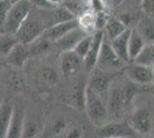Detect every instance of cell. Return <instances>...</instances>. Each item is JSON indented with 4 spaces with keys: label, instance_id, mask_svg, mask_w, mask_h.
Masks as SVG:
<instances>
[{
    "label": "cell",
    "instance_id": "cb8c5ba5",
    "mask_svg": "<svg viewBox=\"0 0 154 138\" xmlns=\"http://www.w3.org/2000/svg\"><path fill=\"white\" fill-rule=\"evenodd\" d=\"M145 41L141 38L139 32L137 31L135 26L131 28L130 31V36H129V58H130V62H132L139 55V53L143 51V48L145 47Z\"/></svg>",
    "mask_w": 154,
    "mask_h": 138
},
{
    "label": "cell",
    "instance_id": "6da1fadb",
    "mask_svg": "<svg viewBox=\"0 0 154 138\" xmlns=\"http://www.w3.org/2000/svg\"><path fill=\"white\" fill-rule=\"evenodd\" d=\"M137 87L134 82H120L114 79L109 87L107 94V106H108L110 120H122L129 106L137 96Z\"/></svg>",
    "mask_w": 154,
    "mask_h": 138
},
{
    "label": "cell",
    "instance_id": "ab89813d",
    "mask_svg": "<svg viewBox=\"0 0 154 138\" xmlns=\"http://www.w3.org/2000/svg\"><path fill=\"white\" fill-rule=\"evenodd\" d=\"M48 1L51 2L52 5L58 6V5H61V4H62V1H63V0H48Z\"/></svg>",
    "mask_w": 154,
    "mask_h": 138
},
{
    "label": "cell",
    "instance_id": "d6986e66",
    "mask_svg": "<svg viewBox=\"0 0 154 138\" xmlns=\"http://www.w3.org/2000/svg\"><path fill=\"white\" fill-rule=\"evenodd\" d=\"M130 31L131 28H128L124 32H122L120 36H117L116 38L113 40H109L110 45L113 47V50L115 51V53L121 58V59L125 62L129 63L130 62V58H129V36H130Z\"/></svg>",
    "mask_w": 154,
    "mask_h": 138
},
{
    "label": "cell",
    "instance_id": "8d00e7d4",
    "mask_svg": "<svg viewBox=\"0 0 154 138\" xmlns=\"http://www.w3.org/2000/svg\"><path fill=\"white\" fill-rule=\"evenodd\" d=\"M141 1H143V0H124V2H128V5L130 7H139V8H140ZM124 2H123V4H124Z\"/></svg>",
    "mask_w": 154,
    "mask_h": 138
},
{
    "label": "cell",
    "instance_id": "30bf717a",
    "mask_svg": "<svg viewBox=\"0 0 154 138\" xmlns=\"http://www.w3.org/2000/svg\"><path fill=\"white\" fill-rule=\"evenodd\" d=\"M82 67L84 68L83 59L74 50L60 53V72L64 77L76 74Z\"/></svg>",
    "mask_w": 154,
    "mask_h": 138
},
{
    "label": "cell",
    "instance_id": "277c9868",
    "mask_svg": "<svg viewBox=\"0 0 154 138\" xmlns=\"http://www.w3.org/2000/svg\"><path fill=\"white\" fill-rule=\"evenodd\" d=\"M33 5L30 2V0H20L15 4H12L7 16L5 32L16 35L19 28L28 17V15L31 13Z\"/></svg>",
    "mask_w": 154,
    "mask_h": 138
},
{
    "label": "cell",
    "instance_id": "7c38bea8",
    "mask_svg": "<svg viewBox=\"0 0 154 138\" xmlns=\"http://www.w3.org/2000/svg\"><path fill=\"white\" fill-rule=\"evenodd\" d=\"M103 38H105L103 30H97V31H94L90 50H89L88 54L85 55V58L83 59L84 69L88 72H90L97 66V62H98V58H99V53H100V48H101V45H103Z\"/></svg>",
    "mask_w": 154,
    "mask_h": 138
},
{
    "label": "cell",
    "instance_id": "52a82bcc",
    "mask_svg": "<svg viewBox=\"0 0 154 138\" xmlns=\"http://www.w3.org/2000/svg\"><path fill=\"white\" fill-rule=\"evenodd\" d=\"M99 136L105 138H130L138 137L139 135L130 122L121 121V120H113L103 127H100Z\"/></svg>",
    "mask_w": 154,
    "mask_h": 138
},
{
    "label": "cell",
    "instance_id": "d590c367",
    "mask_svg": "<svg viewBox=\"0 0 154 138\" xmlns=\"http://www.w3.org/2000/svg\"><path fill=\"white\" fill-rule=\"evenodd\" d=\"M66 136L67 137H81V131L77 129L76 127H74L70 131H68V133Z\"/></svg>",
    "mask_w": 154,
    "mask_h": 138
},
{
    "label": "cell",
    "instance_id": "9c48e42d",
    "mask_svg": "<svg viewBox=\"0 0 154 138\" xmlns=\"http://www.w3.org/2000/svg\"><path fill=\"white\" fill-rule=\"evenodd\" d=\"M125 65L127 63L116 54L112 45H110L109 40L105 37L101 48H100L97 66L103 68V69H107V70H110V72H116L119 69H123Z\"/></svg>",
    "mask_w": 154,
    "mask_h": 138
},
{
    "label": "cell",
    "instance_id": "4fadbf2b",
    "mask_svg": "<svg viewBox=\"0 0 154 138\" xmlns=\"http://www.w3.org/2000/svg\"><path fill=\"white\" fill-rule=\"evenodd\" d=\"M88 79L77 81L71 84L68 91V103L71 107L78 111H85V96H86Z\"/></svg>",
    "mask_w": 154,
    "mask_h": 138
},
{
    "label": "cell",
    "instance_id": "d6a6232c",
    "mask_svg": "<svg viewBox=\"0 0 154 138\" xmlns=\"http://www.w3.org/2000/svg\"><path fill=\"white\" fill-rule=\"evenodd\" d=\"M90 8L94 13H103L107 9V2L105 0H90L89 1Z\"/></svg>",
    "mask_w": 154,
    "mask_h": 138
},
{
    "label": "cell",
    "instance_id": "f35d334b",
    "mask_svg": "<svg viewBox=\"0 0 154 138\" xmlns=\"http://www.w3.org/2000/svg\"><path fill=\"white\" fill-rule=\"evenodd\" d=\"M123 2H124V0H113V1H112V5L114 7H119V6H121Z\"/></svg>",
    "mask_w": 154,
    "mask_h": 138
},
{
    "label": "cell",
    "instance_id": "ee69618b",
    "mask_svg": "<svg viewBox=\"0 0 154 138\" xmlns=\"http://www.w3.org/2000/svg\"><path fill=\"white\" fill-rule=\"evenodd\" d=\"M151 67H152V72H153V76H154V65L153 66H151Z\"/></svg>",
    "mask_w": 154,
    "mask_h": 138
},
{
    "label": "cell",
    "instance_id": "d4e9b609",
    "mask_svg": "<svg viewBox=\"0 0 154 138\" xmlns=\"http://www.w3.org/2000/svg\"><path fill=\"white\" fill-rule=\"evenodd\" d=\"M78 23L79 26L84 29L85 31L89 33H93L96 30V13L92 9H88L85 11L83 14H81L78 17Z\"/></svg>",
    "mask_w": 154,
    "mask_h": 138
},
{
    "label": "cell",
    "instance_id": "44dd1931",
    "mask_svg": "<svg viewBox=\"0 0 154 138\" xmlns=\"http://www.w3.org/2000/svg\"><path fill=\"white\" fill-rule=\"evenodd\" d=\"M36 77L40 85L46 87H53L58 84L59 74L58 72L51 66H42L38 68L36 72Z\"/></svg>",
    "mask_w": 154,
    "mask_h": 138
},
{
    "label": "cell",
    "instance_id": "1f68e13d",
    "mask_svg": "<svg viewBox=\"0 0 154 138\" xmlns=\"http://www.w3.org/2000/svg\"><path fill=\"white\" fill-rule=\"evenodd\" d=\"M67 129V122L64 118H57L52 125L48 128L47 130V136H51V137H55L59 136L60 133H63Z\"/></svg>",
    "mask_w": 154,
    "mask_h": 138
},
{
    "label": "cell",
    "instance_id": "bcb514c9",
    "mask_svg": "<svg viewBox=\"0 0 154 138\" xmlns=\"http://www.w3.org/2000/svg\"><path fill=\"white\" fill-rule=\"evenodd\" d=\"M88 1H90V0H88Z\"/></svg>",
    "mask_w": 154,
    "mask_h": 138
},
{
    "label": "cell",
    "instance_id": "74e56055",
    "mask_svg": "<svg viewBox=\"0 0 154 138\" xmlns=\"http://www.w3.org/2000/svg\"><path fill=\"white\" fill-rule=\"evenodd\" d=\"M5 66H7L6 58H5V55L0 54V72L5 70Z\"/></svg>",
    "mask_w": 154,
    "mask_h": 138
},
{
    "label": "cell",
    "instance_id": "7402d4cb",
    "mask_svg": "<svg viewBox=\"0 0 154 138\" xmlns=\"http://www.w3.org/2000/svg\"><path fill=\"white\" fill-rule=\"evenodd\" d=\"M128 29V26L120 20L119 16H109L103 28L105 37L108 40H113Z\"/></svg>",
    "mask_w": 154,
    "mask_h": 138
},
{
    "label": "cell",
    "instance_id": "8fae6325",
    "mask_svg": "<svg viewBox=\"0 0 154 138\" xmlns=\"http://www.w3.org/2000/svg\"><path fill=\"white\" fill-rule=\"evenodd\" d=\"M86 35H89L88 31H85L81 26H77L75 29L68 31L62 37H60L58 40H55L54 41V48H55V51H59L60 53L64 52V51L74 50V47L83 39Z\"/></svg>",
    "mask_w": 154,
    "mask_h": 138
},
{
    "label": "cell",
    "instance_id": "5b68a950",
    "mask_svg": "<svg viewBox=\"0 0 154 138\" xmlns=\"http://www.w3.org/2000/svg\"><path fill=\"white\" fill-rule=\"evenodd\" d=\"M114 79H115L114 72L96 66L90 72V76L88 79V86L107 100L109 87Z\"/></svg>",
    "mask_w": 154,
    "mask_h": 138
},
{
    "label": "cell",
    "instance_id": "f6af8a7d",
    "mask_svg": "<svg viewBox=\"0 0 154 138\" xmlns=\"http://www.w3.org/2000/svg\"><path fill=\"white\" fill-rule=\"evenodd\" d=\"M105 1H106V2H110V4H112V1H113V0H105Z\"/></svg>",
    "mask_w": 154,
    "mask_h": 138
},
{
    "label": "cell",
    "instance_id": "ffe728a7",
    "mask_svg": "<svg viewBox=\"0 0 154 138\" xmlns=\"http://www.w3.org/2000/svg\"><path fill=\"white\" fill-rule=\"evenodd\" d=\"M135 28L139 32L146 45L154 44V17L144 14V16L139 17Z\"/></svg>",
    "mask_w": 154,
    "mask_h": 138
},
{
    "label": "cell",
    "instance_id": "484cf974",
    "mask_svg": "<svg viewBox=\"0 0 154 138\" xmlns=\"http://www.w3.org/2000/svg\"><path fill=\"white\" fill-rule=\"evenodd\" d=\"M52 16H53V21L54 24L59 23V22H66V21H70L76 19L75 14L71 11H69L64 5H58L54 8H52Z\"/></svg>",
    "mask_w": 154,
    "mask_h": 138
},
{
    "label": "cell",
    "instance_id": "5bb4252c",
    "mask_svg": "<svg viewBox=\"0 0 154 138\" xmlns=\"http://www.w3.org/2000/svg\"><path fill=\"white\" fill-rule=\"evenodd\" d=\"M7 66L14 67V68H23L26 62L30 58V52L28 45L17 41L15 45L11 48V51L5 55Z\"/></svg>",
    "mask_w": 154,
    "mask_h": 138
},
{
    "label": "cell",
    "instance_id": "7a4b0ae2",
    "mask_svg": "<svg viewBox=\"0 0 154 138\" xmlns=\"http://www.w3.org/2000/svg\"><path fill=\"white\" fill-rule=\"evenodd\" d=\"M42 12H43L42 8L33 7L31 13L28 15V17L21 24L15 35L19 41L28 45L32 40L39 37L47 28L54 24L52 9H47V13L44 14H42Z\"/></svg>",
    "mask_w": 154,
    "mask_h": 138
},
{
    "label": "cell",
    "instance_id": "ac0fdd59",
    "mask_svg": "<svg viewBox=\"0 0 154 138\" xmlns=\"http://www.w3.org/2000/svg\"><path fill=\"white\" fill-rule=\"evenodd\" d=\"M77 26H79V23H78V19H74V20L70 21H66V22H59V23H55L51 26L50 28H47L45 31H44V35L47 36L48 38L53 41L58 40L60 37H62L63 35L70 31L72 29H75Z\"/></svg>",
    "mask_w": 154,
    "mask_h": 138
},
{
    "label": "cell",
    "instance_id": "7bdbcfd3",
    "mask_svg": "<svg viewBox=\"0 0 154 138\" xmlns=\"http://www.w3.org/2000/svg\"><path fill=\"white\" fill-rule=\"evenodd\" d=\"M12 4H15V2H17V1H20V0H9Z\"/></svg>",
    "mask_w": 154,
    "mask_h": 138
},
{
    "label": "cell",
    "instance_id": "f546056e",
    "mask_svg": "<svg viewBox=\"0 0 154 138\" xmlns=\"http://www.w3.org/2000/svg\"><path fill=\"white\" fill-rule=\"evenodd\" d=\"M11 7H12V2L9 0H0V33H5L7 16Z\"/></svg>",
    "mask_w": 154,
    "mask_h": 138
},
{
    "label": "cell",
    "instance_id": "f1b7e54d",
    "mask_svg": "<svg viewBox=\"0 0 154 138\" xmlns=\"http://www.w3.org/2000/svg\"><path fill=\"white\" fill-rule=\"evenodd\" d=\"M93 33H89V35H86L83 39L81 40V41H79V43L74 47L75 53H77L82 59L85 58V55L88 54L89 50H90L91 43H92V39H93Z\"/></svg>",
    "mask_w": 154,
    "mask_h": 138
},
{
    "label": "cell",
    "instance_id": "8992f818",
    "mask_svg": "<svg viewBox=\"0 0 154 138\" xmlns=\"http://www.w3.org/2000/svg\"><path fill=\"white\" fill-rule=\"evenodd\" d=\"M130 123L135 128L139 136H147L153 131L154 115L151 107L147 105H139L131 114Z\"/></svg>",
    "mask_w": 154,
    "mask_h": 138
},
{
    "label": "cell",
    "instance_id": "e575fe53",
    "mask_svg": "<svg viewBox=\"0 0 154 138\" xmlns=\"http://www.w3.org/2000/svg\"><path fill=\"white\" fill-rule=\"evenodd\" d=\"M33 7L36 8H42V9H52L54 8V5H52L48 0H30Z\"/></svg>",
    "mask_w": 154,
    "mask_h": 138
},
{
    "label": "cell",
    "instance_id": "836d02e7",
    "mask_svg": "<svg viewBox=\"0 0 154 138\" xmlns=\"http://www.w3.org/2000/svg\"><path fill=\"white\" fill-rule=\"evenodd\" d=\"M140 9L145 15L154 17V0H143L140 4Z\"/></svg>",
    "mask_w": 154,
    "mask_h": 138
},
{
    "label": "cell",
    "instance_id": "9a60e30c",
    "mask_svg": "<svg viewBox=\"0 0 154 138\" xmlns=\"http://www.w3.org/2000/svg\"><path fill=\"white\" fill-rule=\"evenodd\" d=\"M9 67V70L5 68V78H6L7 86L15 92H21L24 90L26 84V75L21 70V68Z\"/></svg>",
    "mask_w": 154,
    "mask_h": 138
},
{
    "label": "cell",
    "instance_id": "3957f363",
    "mask_svg": "<svg viewBox=\"0 0 154 138\" xmlns=\"http://www.w3.org/2000/svg\"><path fill=\"white\" fill-rule=\"evenodd\" d=\"M85 112L88 118L96 127H103L110 121L107 100L94 92L91 87H86Z\"/></svg>",
    "mask_w": 154,
    "mask_h": 138
},
{
    "label": "cell",
    "instance_id": "b9f144b4",
    "mask_svg": "<svg viewBox=\"0 0 154 138\" xmlns=\"http://www.w3.org/2000/svg\"><path fill=\"white\" fill-rule=\"evenodd\" d=\"M149 92H151V93H152V94L154 96V83H153V84H151V87H149Z\"/></svg>",
    "mask_w": 154,
    "mask_h": 138
},
{
    "label": "cell",
    "instance_id": "603a6c76",
    "mask_svg": "<svg viewBox=\"0 0 154 138\" xmlns=\"http://www.w3.org/2000/svg\"><path fill=\"white\" fill-rule=\"evenodd\" d=\"M13 112L14 106L9 101L2 100V103L0 104V138L7 137V131L9 128Z\"/></svg>",
    "mask_w": 154,
    "mask_h": 138
},
{
    "label": "cell",
    "instance_id": "4dcf8cb0",
    "mask_svg": "<svg viewBox=\"0 0 154 138\" xmlns=\"http://www.w3.org/2000/svg\"><path fill=\"white\" fill-rule=\"evenodd\" d=\"M37 133H38V124H37V121H36L35 118L26 116L22 137H28V138L35 137Z\"/></svg>",
    "mask_w": 154,
    "mask_h": 138
},
{
    "label": "cell",
    "instance_id": "60d3db41",
    "mask_svg": "<svg viewBox=\"0 0 154 138\" xmlns=\"http://www.w3.org/2000/svg\"><path fill=\"white\" fill-rule=\"evenodd\" d=\"M2 103V87L0 85V104Z\"/></svg>",
    "mask_w": 154,
    "mask_h": 138
},
{
    "label": "cell",
    "instance_id": "83f0119b",
    "mask_svg": "<svg viewBox=\"0 0 154 138\" xmlns=\"http://www.w3.org/2000/svg\"><path fill=\"white\" fill-rule=\"evenodd\" d=\"M62 5H64L69 11H71L72 13L75 14L76 17H78L81 14H83L85 11L90 9L89 1L85 2L83 0H63Z\"/></svg>",
    "mask_w": 154,
    "mask_h": 138
},
{
    "label": "cell",
    "instance_id": "2e32d148",
    "mask_svg": "<svg viewBox=\"0 0 154 138\" xmlns=\"http://www.w3.org/2000/svg\"><path fill=\"white\" fill-rule=\"evenodd\" d=\"M28 48L30 52V57H40L52 51H55L54 41L50 39L47 36H45L44 32L35 40H32L30 44H28Z\"/></svg>",
    "mask_w": 154,
    "mask_h": 138
},
{
    "label": "cell",
    "instance_id": "4316f807",
    "mask_svg": "<svg viewBox=\"0 0 154 138\" xmlns=\"http://www.w3.org/2000/svg\"><path fill=\"white\" fill-rule=\"evenodd\" d=\"M132 62L146 65V66H153L154 65V44L145 45L139 55Z\"/></svg>",
    "mask_w": 154,
    "mask_h": 138
},
{
    "label": "cell",
    "instance_id": "ba28073f",
    "mask_svg": "<svg viewBox=\"0 0 154 138\" xmlns=\"http://www.w3.org/2000/svg\"><path fill=\"white\" fill-rule=\"evenodd\" d=\"M125 77L138 85H151L154 83L152 67L137 62H129L123 68Z\"/></svg>",
    "mask_w": 154,
    "mask_h": 138
},
{
    "label": "cell",
    "instance_id": "e0dca14e",
    "mask_svg": "<svg viewBox=\"0 0 154 138\" xmlns=\"http://www.w3.org/2000/svg\"><path fill=\"white\" fill-rule=\"evenodd\" d=\"M26 111L21 107L15 108L12 115V120L9 123V128L7 131V138H20L22 137L24 121H26Z\"/></svg>",
    "mask_w": 154,
    "mask_h": 138
}]
</instances>
